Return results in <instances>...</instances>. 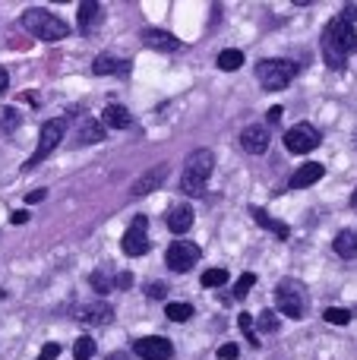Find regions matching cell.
<instances>
[{"mask_svg": "<svg viewBox=\"0 0 357 360\" xmlns=\"http://www.w3.org/2000/svg\"><path fill=\"white\" fill-rule=\"evenodd\" d=\"M133 285V275H117V278H114V288H130Z\"/></svg>", "mask_w": 357, "mask_h": 360, "instance_id": "38", "label": "cell"}, {"mask_svg": "<svg viewBox=\"0 0 357 360\" xmlns=\"http://www.w3.org/2000/svg\"><path fill=\"white\" fill-rule=\"evenodd\" d=\"M92 354H95V342H92L89 335H82L79 342L73 345V357H76V360H89Z\"/></svg>", "mask_w": 357, "mask_h": 360, "instance_id": "31", "label": "cell"}, {"mask_svg": "<svg viewBox=\"0 0 357 360\" xmlns=\"http://www.w3.org/2000/svg\"><path fill=\"white\" fill-rule=\"evenodd\" d=\"M164 316L174 319V323H187V319L193 316V307L190 304H168L164 307Z\"/></svg>", "mask_w": 357, "mask_h": 360, "instance_id": "24", "label": "cell"}, {"mask_svg": "<svg viewBox=\"0 0 357 360\" xmlns=\"http://www.w3.org/2000/svg\"><path fill=\"white\" fill-rule=\"evenodd\" d=\"M351 205H357V190H354V196H351Z\"/></svg>", "mask_w": 357, "mask_h": 360, "instance_id": "43", "label": "cell"}, {"mask_svg": "<svg viewBox=\"0 0 357 360\" xmlns=\"http://www.w3.org/2000/svg\"><path fill=\"white\" fill-rule=\"evenodd\" d=\"M133 351H136V357H143V360H171L174 357V345L162 335L139 338V342L133 345Z\"/></svg>", "mask_w": 357, "mask_h": 360, "instance_id": "10", "label": "cell"}, {"mask_svg": "<svg viewBox=\"0 0 357 360\" xmlns=\"http://www.w3.org/2000/svg\"><path fill=\"white\" fill-rule=\"evenodd\" d=\"M101 139H105V124L98 117H86L79 124V130H76V143L79 146H95Z\"/></svg>", "mask_w": 357, "mask_h": 360, "instance_id": "16", "label": "cell"}, {"mask_svg": "<svg viewBox=\"0 0 357 360\" xmlns=\"http://www.w3.org/2000/svg\"><path fill=\"white\" fill-rule=\"evenodd\" d=\"M60 357V345H54V342H48L41 348V354H38V360H57Z\"/></svg>", "mask_w": 357, "mask_h": 360, "instance_id": "34", "label": "cell"}, {"mask_svg": "<svg viewBox=\"0 0 357 360\" xmlns=\"http://www.w3.org/2000/svg\"><path fill=\"white\" fill-rule=\"evenodd\" d=\"M145 228H149V218L145 215H136L130 224V231L124 234V253L126 256H145L149 253V237H145Z\"/></svg>", "mask_w": 357, "mask_h": 360, "instance_id": "9", "label": "cell"}, {"mask_svg": "<svg viewBox=\"0 0 357 360\" xmlns=\"http://www.w3.org/2000/svg\"><path fill=\"white\" fill-rule=\"evenodd\" d=\"M6 89H10V73H6V70L0 67V95H4Z\"/></svg>", "mask_w": 357, "mask_h": 360, "instance_id": "40", "label": "cell"}, {"mask_svg": "<svg viewBox=\"0 0 357 360\" xmlns=\"http://www.w3.org/2000/svg\"><path fill=\"white\" fill-rule=\"evenodd\" d=\"M238 323H240V332L247 335V342H250L253 348H259V342H257V329H253V316H250V313H240Z\"/></svg>", "mask_w": 357, "mask_h": 360, "instance_id": "32", "label": "cell"}, {"mask_svg": "<svg viewBox=\"0 0 357 360\" xmlns=\"http://www.w3.org/2000/svg\"><path fill=\"white\" fill-rule=\"evenodd\" d=\"M105 360H130V354H124V351H114V354H108Z\"/></svg>", "mask_w": 357, "mask_h": 360, "instance_id": "42", "label": "cell"}, {"mask_svg": "<svg viewBox=\"0 0 357 360\" xmlns=\"http://www.w3.org/2000/svg\"><path fill=\"white\" fill-rule=\"evenodd\" d=\"M228 281V269H206L202 272V288H221Z\"/></svg>", "mask_w": 357, "mask_h": 360, "instance_id": "27", "label": "cell"}, {"mask_svg": "<svg viewBox=\"0 0 357 360\" xmlns=\"http://www.w3.org/2000/svg\"><path fill=\"white\" fill-rule=\"evenodd\" d=\"M164 180H168V165H164V162H158L155 168H149L143 177L136 180V184L130 186V196H145V193H155L158 186L164 184Z\"/></svg>", "mask_w": 357, "mask_h": 360, "instance_id": "13", "label": "cell"}, {"mask_svg": "<svg viewBox=\"0 0 357 360\" xmlns=\"http://www.w3.org/2000/svg\"><path fill=\"white\" fill-rule=\"evenodd\" d=\"M282 117H285V111L282 108H269V124L275 127V124H282Z\"/></svg>", "mask_w": 357, "mask_h": 360, "instance_id": "36", "label": "cell"}, {"mask_svg": "<svg viewBox=\"0 0 357 360\" xmlns=\"http://www.w3.org/2000/svg\"><path fill=\"white\" fill-rule=\"evenodd\" d=\"M238 354H240V348L234 342H228V345H221V348H219V357L221 360H238Z\"/></svg>", "mask_w": 357, "mask_h": 360, "instance_id": "33", "label": "cell"}, {"mask_svg": "<svg viewBox=\"0 0 357 360\" xmlns=\"http://www.w3.org/2000/svg\"><path fill=\"white\" fill-rule=\"evenodd\" d=\"M320 44H323V57H326L329 67H332V70H345L348 54H354V51H357V32H354L351 22H345V19L335 16L332 22L323 29Z\"/></svg>", "mask_w": 357, "mask_h": 360, "instance_id": "1", "label": "cell"}, {"mask_svg": "<svg viewBox=\"0 0 357 360\" xmlns=\"http://www.w3.org/2000/svg\"><path fill=\"white\" fill-rule=\"evenodd\" d=\"M22 29L29 32V35L41 38V41H60V38L70 35V25L63 22L60 16H54V13L41 10V6L22 13Z\"/></svg>", "mask_w": 357, "mask_h": 360, "instance_id": "3", "label": "cell"}, {"mask_svg": "<svg viewBox=\"0 0 357 360\" xmlns=\"http://www.w3.org/2000/svg\"><path fill=\"white\" fill-rule=\"evenodd\" d=\"M168 228L174 231V234H187V231L193 228V209H190L187 202L174 205V209L168 212Z\"/></svg>", "mask_w": 357, "mask_h": 360, "instance_id": "17", "label": "cell"}, {"mask_svg": "<svg viewBox=\"0 0 357 360\" xmlns=\"http://www.w3.org/2000/svg\"><path fill=\"white\" fill-rule=\"evenodd\" d=\"M89 281H92V288H95V294H108L114 288V278L108 272H101V269H95L92 275H89Z\"/></svg>", "mask_w": 357, "mask_h": 360, "instance_id": "25", "label": "cell"}, {"mask_svg": "<svg viewBox=\"0 0 357 360\" xmlns=\"http://www.w3.org/2000/svg\"><path fill=\"white\" fill-rule=\"evenodd\" d=\"M297 76V63L294 60H282V57H272V60L257 63V79L266 92H278L285 89L291 79Z\"/></svg>", "mask_w": 357, "mask_h": 360, "instance_id": "5", "label": "cell"}, {"mask_svg": "<svg viewBox=\"0 0 357 360\" xmlns=\"http://www.w3.org/2000/svg\"><path fill=\"white\" fill-rule=\"evenodd\" d=\"M143 44L145 48H155V51H164V54H174L177 48H181V41H177L171 32H162V29H143Z\"/></svg>", "mask_w": 357, "mask_h": 360, "instance_id": "14", "label": "cell"}, {"mask_svg": "<svg viewBox=\"0 0 357 360\" xmlns=\"http://www.w3.org/2000/svg\"><path fill=\"white\" fill-rule=\"evenodd\" d=\"M332 247L342 259H357V231H342Z\"/></svg>", "mask_w": 357, "mask_h": 360, "instance_id": "22", "label": "cell"}, {"mask_svg": "<svg viewBox=\"0 0 357 360\" xmlns=\"http://www.w3.org/2000/svg\"><path fill=\"white\" fill-rule=\"evenodd\" d=\"M63 130H67V120H48V124L41 127V133H38V146H35V155L25 162V168H35V165H41L44 158H51V152L60 146L63 139Z\"/></svg>", "mask_w": 357, "mask_h": 360, "instance_id": "6", "label": "cell"}, {"mask_svg": "<svg viewBox=\"0 0 357 360\" xmlns=\"http://www.w3.org/2000/svg\"><path fill=\"white\" fill-rule=\"evenodd\" d=\"M19 124H22V117H19L16 108H4V111H0V130L4 133H13Z\"/></svg>", "mask_w": 357, "mask_h": 360, "instance_id": "26", "label": "cell"}, {"mask_svg": "<svg viewBox=\"0 0 357 360\" xmlns=\"http://www.w3.org/2000/svg\"><path fill=\"white\" fill-rule=\"evenodd\" d=\"M101 124L111 127V130H126V127L133 124V117L124 105H108L105 114H101Z\"/></svg>", "mask_w": 357, "mask_h": 360, "instance_id": "20", "label": "cell"}, {"mask_svg": "<svg viewBox=\"0 0 357 360\" xmlns=\"http://www.w3.org/2000/svg\"><path fill=\"white\" fill-rule=\"evenodd\" d=\"M275 307L282 310V316L301 319L307 313V288L297 278H282L275 285Z\"/></svg>", "mask_w": 357, "mask_h": 360, "instance_id": "4", "label": "cell"}, {"mask_svg": "<svg viewBox=\"0 0 357 360\" xmlns=\"http://www.w3.org/2000/svg\"><path fill=\"white\" fill-rule=\"evenodd\" d=\"M240 146H244V152H250V155H263V152L269 149V127L266 124L244 127V133H240Z\"/></svg>", "mask_w": 357, "mask_h": 360, "instance_id": "12", "label": "cell"}, {"mask_svg": "<svg viewBox=\"0 0 357 360\" xmlns=\"http://www.w3.org/2000/svg\"><path fill=\"white\" fill-rule=\"evenodd\" d=\"M250 215H253V221H257L259 228L272 231V234H275L278 240H285V237L291 234V231H288V224H285V221H275V218H272L266 209H257V205H253V209H250Z\"/></svg>", "mask_w": 357, "mask_h": 360, "instance_id": "19", "label": "cell"}, {"mask_svg": "<svg viewBox=\"0 0 357 360\" xmlns=\"http://www.w3.org/2000/svg\"><path fill=\"white\" fill-rule=\"evenodd\" d=\"M92 70L98 76H114V73L126 76V73H130V63H126V60H114L111 54H98V57H95V63H92Z\"/></svg>", "mask_w": 357, "mask_h": 360, "instance_id": "18", "label": "cell"}, {"mask_svg": "<svg viewBox=\"0 0 357 360\" xmlns=\"http://www.w3.org/2000/svg\"><path fill=\"white\" fill-rule=\"evenodd\" d=\"M323 174H326V168H323L320 162H307L304 168H297L294 174H291L288 186L291 190H304V186H313L316 180H323Z\"/></svg>", "mask_w": 357, "mask_h": 360, "instance_id": "15", "label": "cell"}, {"mask_svg": "<svg viewBox=\"0 0 357 360\" xmlns=\"http://www.w3.org/2000/svg\"><path fill=\"white\" fill-rule=\"evenodd\" d=\"M212 168H215V155L209 149L190 152L187 162H183V171H181V193H187V196H202L209 177H212Z\"/></svg>", "mask_w": 357, "mask_h": 360, "instance_id": "2", "label": "cell"}, {"mask_svg": "<svg viewBox=\"0 0 357 360\" xmlns=\"http://www.w3.org/2000/svg\"><path fill=\"white\" fill-rule=\"evenodd\" d=\"M323 319H326L329 326H348L351 323V313L342 310V307H329V310L323 313Z\"/></svg>", "mask_w": 357, "mask_h": 360, "instance_id": "28", "label": "cell"}, {"mask_svg": "<svg viewBox=\"0 0 357 360\" xmlns=\"http://www.w3.org/2000/svg\"><path fill=\"white\" fill-rule=\"evenodd\" d=\"M101 16H105L101 4H95V0H86V4H79V29L82 32L95 29V25L101 22Z\"/></svg>", "mask_w": 357, "mask_h": 360, "instance_id": "21", "label": "cell"}, {"mask_svg": "<svg viewBox=\"0 0 357 360\" xmlns=\"http://www.w3.org/2000/svg\"><path fill=\"white\" fill-rule=\"evenodd\" d=\"M253 285H257V275H253V272H244L238 281H234V297H238V300H240V297H247Z\"/></svg>", "mask_w": 357, "mask_h": 360, "instance_id": "30", "label": "cell"}, {"mask_svg": "<svg viewBox=\"0 0 357 360\" xmlns=\"http://www.w3.org/2000/svg\"><path fill=\"white\" fill-rule=\"evenodd\" d=\"M339 19H345V22H351V25H354V19H357V6H345Z\"/></svg>", "mask_w": 357, "mask_h": 360, "instance_id": "37", "label": "cell"}, {"mask_svg": "<svg viewBox=\"0 0 357 360\" xmlns=\"http://www.w3.org/2000/svg\"><path fill=\"white\" fill-rule=\"evenodd\" d=\"M73 316L86 326H108L114 319V307L105 300H95V304H79L73 310Z\"/></svg>", "mask_w": 357, "mask_h": 360, "instance_id": "11", "label": "cell"}, {"mask_svg": "<svg viewBox=\"0 0 357 360\" xmlns=\"http://www.w3.org/2000/svg\"><path fill=\"white\" fill-rule=\"evenodd\" d=\"M257 326H259V332H278V313L275 310H263L259 313V319H257Z\"/></svg>", "mask_w": 357, "mask_h": 360, "instance_id": "29", "label": "cell"}, {"mask_svg": "<svg viewBox=\"0 0 357 360\" xmlns=\"http://www.w3.org/2000/svg\"><path fill=\"white\" fill-rule=\"evenodd\" d=\"M10 221H13V224H25V221H29V212H22V209H19V212H13V215H10Z\"/></svg>", "mask_w": 357, "mask_h": 360, "instance_id": "39", "label": "cell"}, {"mask_svg": "<svg viewBox=\"0 0 357 360\" xmlns=\"http://www.w3.org/2000/svg\"><path fill=\"white\" fill-rule=\"evenodd\" d=\"M219 67H221V70H228V73L240 70V67H244V51H238V48L221 51V54H219Z\"/></svg>", "mask_w": 357, "mask_h": 360, "instance_id": "23", "label": "cell"}, {"mask_svg": "<svg viewBox=\"0 0 357 360\" xmlns=\"http://www.w3.org/2000/svg\"><path fill=\"white\" fill-rule=\"evenodd\" d=\"M285 146H288V152H294V155H307V152H313L316 146H320V130L310 124H297L285 133Z\"/></svg>", "mask_w": 357, "mask_h": 360, "instance_id": "7", "label": "cell"}, {"mask_svg": "<svg viewBox=\"0 0 357 360\" xmlns=\"http://www.w3.org/2000/svg\"><path fill=\"white\" fill-rule=\"evenodd\" d=\"M44 193H48V190H32V193H25V199H29V202H41Z\"/></svg>", "mask_w": 357, "mask_h": 360, "instance_id": "41", "label": "cell"}, {"mask_svg": "<svg viewBox=\"0 0 357 360\" xmlns=\"http://www.w3.org/2000/svg\"><path fill=\"white\" fill-rule=\"evenodd\" d=\"M200 256H202V250L196 247V243H171L168 253H164V262H168V269L183 275L200 262Z\"/></svg>", "mask_w": 357, "mask_h": 360, "instance_id": "8", "label": "cell"}, {"mask_svg": "<svg viewBox=\"0 0 357 360\" xmlns=\"http://www.w3.org/2000/svg\"><path fill=\"white\" fill-rule=\"evenodd\" d=\"M164 291H168V288H164L162 281H152V285L145 288V294H149L152 300H162V297H164Z\"/></svg>", "mask_w": 357, "mask_h": 360, "instance_id": "35", "label": "cell"}]
</instances>
